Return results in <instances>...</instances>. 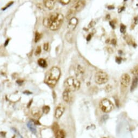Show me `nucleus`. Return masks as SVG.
<instances>
[{
  "label": "nucleus",
  "instance_id": "nucleus-10",
  "mask_svg": "<svg viewBox=\"0 0 138 138\" xmlns=\"http://www.w3.org/2000/svg\"><path fill=\"white\" fill-rule=\"evenodd\" d=\"M71 91L69 90L66 89L65 91H64L62 94V97L63 100H64L66 102L69 103L71 100Z\"/></svg>",
  "mask_w": 138,
  "mask_h": 138
},
{
  "label": "nucleus",
  "instance_id": "nucleus-11",
  "mask_svg": "<svg viewBox=\"0 0 138 138\" xmlns=\"http://www.w3.org/2000/svg\"><path fill=\"white\" fill-rule=\"evenodd\" d=\"M43 4L45 7L49 10H52L55 5V0H43Z\"/></svg>",
  "mask_w": 138,
  "mask_h": 138
},
{
  "label": "nucleus",
  "instance_id": "nucleus-31",
  "mask_svg": "<svg viewBox=\"0 0 138 138\" xmlns=\"http://www.w3.org/2000/svg\"><path fill=\"white\" fill-rule=\"evenodd\" d=\"M9 40H10L9 39H7V40H6L5 43V44H4V46H7V45L8 44L9 41Z\"/></svg>",
  "mask_w": 138,
  "mask_h": 138
},
{
  "label": "nucleus",
  "instance_id": "nucleus-28",
  "mask_svg": "<svg viewBox=\"0 0 138 138\" xmlns=\"http://www.w3.org/2000/svg\"><path fill=\"white\" fill-rule=\"evenodd\" d=\"M110 25L111 26V27L113 28V29H114L115 28V24L114 23L113 21H112V22H110Z\"/></svg>",
  "mask_w": 138,
  "mask_h": 138
},
{
  "label": "nucleus",
  "instance_id": "nucleus-3",
  "mask_svg": "<svg viewBox=\"0 0 138 138\" xmlns=\"http://www.w3.org/2000/svg\"><path fill=\"white\" fill-rule=\"evenodd\" d=\"M64 85L65 88L70 91H75L80 88V82L77 78L74 77H69L65 81Z\"/></svg>",
  "mask_w": 138,
  "mask_h": 138
},
{
  "label": "nucleus",
  "instance_id": "nucleus-25",
  "mask_svg": "<svg viewBox=\"0 0 138 138\" xmlns=\"http://www.w3.org/2000/svg\"><path fill=\"white\" fill-rule=\"evenodd\" d=\"M14 3V2H10V3H9L5 6V7L4 8H3V10H5V9H7L8 8H9V7H10V6L13 4Z\"/></svg>",
  "mask_w": 138,
  "mask_h": 138
},
{
  "label": "nucleus",
  "instance_id": "nucleus-6",
  "mask_svg": "<svg viewBox=\"0 0 138 138\" xmlns=\"http://www.w3.org/2000/svg\"><path fill=\"white\" fill-rule=\"evenodd\" d=\"M131 78L130 76L127 73H125L122 75L121 77V85L124 88H127L130 83Z\"/></svg>",
  "mask_w": 138,
  "mask_h": 138
},
{
  "label": "nucleus",
  "instance_id": "nucleus-14",
  "mask_svg": "<svg viewBox=\"0 0 138 138\" xmlns=\"http://www.w3.org/2000/svg\"><path fill=\"white\" fill-rule=\"evenodd\" d=\"M138 85V78L135 77L133 79L132 83L131 88V90L133 91L136 89Z\"/></svg>",
  "mask_w": 138,
  "mask_h": 138
},
{
  "label": "nucleus",
  "instance_id": "nucleus-22",
  "mask_svg": "<svg viewBox=\"0 0 138 138\" xmlns=\"http://www.w3.org/2000/svg\"><path fill=\"white\" fill-rule=\"evenodd\" d=\"M49 110H50V108L48 106H44L43 108V112L44 113L47 114L49 112Z\"/></svg>",
  "mask_w": 138,
  "mask_h": 138
},
{
  "label": "nucleus",
  "instance_id": "nucleus-17",
  "mask_svg": "<svg viewBox=\"0 0 138 138\" xmlns=\"http://www.w3.org/2000/svg\"><path fill=\"white\" fill-rule=\"evenodd\" d=\"M65 132L62 130H59L55 134L56 138H65Z\"/></svg>",
  "mask_w": 138,
  "mask_h": 138
},
{
  "label": "nucleus",
  "instance_id": "nucleus-9",
  "mask_svg": "<svg viewBox=\"0 0 138 138\" xmlns=\"http://www.w3.org/2000/svg\"><path fill=\"white\" fill-rule=\"evenodd\" d=\"M65 111V107L62 104H60L57 107L55 112V117L56 119H59L62 116Z\"/></svg>",
  "mask_w": 138,
  "mask_h": 138
},
{
  "label": "nucleus",
  "instance_id": "nucleus-27",
  "mask_svg": "<svg viewBox=\"0 0 138 138\" xmlns=\"http://www.w3.org/2000/svg\"><path fill=\"white\" fill-rule=\"evenodd\" d=\"M116 62L117 63H118L119 64H120L121 62V58L120 57H117L116 58Z\"/></svg>",
  "mask_w": 138,
  "mask_h": 138
},
{
  "label": "nucleus",
  "instance_id": "nucleus-19",
  "mask_svg": "<svg viewBox=\"0 0 138 138\" xmlns=\"http://www.w3.org/2000/svg\"><path fill=\"white\" fill-rule=\"evenodd\" d=\"M41 38V34L39 33L38 32H36L35 33V43H37L39 40H40Z\"/></svg>",
  "mask_w": 138,
  "mask_h": 138
},
{
  "label": "nucleus",
  "instance_id": "nucleus-33",
  "mask_svg": "<svg viewBox=\"0 0 138 138\" xmlns=\"http://www.w3.org/2000/svg\"><path fill=\"white\" fill-rule=\"evenodd\" d=\"M127 1V0H124V1Z\"/></svg>",
  "mask_w": 138,
  "mask_h": 138
},
{
  "label": "nucleus",
  "instance_id": "nucleus-26",
  "mask_svg": "<svg viewBox=\"0 0 138 138\" xmlns=\"http://www.w3.org/2000/svg\"><path fill=\"white\" fill-rule=\"evenodd\" d=\"M43 49L45 51H48V50L49 49V44L46 43L44 44V45H43Z\"/></svg>",
  "mask_w": 138,
  "mask_h": 138
},
{
  "label": "nucleus",
  "instance_id": "nucleus-12",
  "mask_svg": "<svg viewBox=\"0 0 138 138\" xmlns=\"http://www.w3.org/2000/svg\"><path fill=\"white\" fill-rule=\"evenodd\" d=\"M31 113L32 115L35 118H39L41 115V110L37 107L32 108L31 110Z\"/></svg>",
  "mask_w": 138,
  "mask_h": 138
},
{
  "label": "nucleus",
  "instance_id": "nucleus-13",
  "mask_svg": "<svg viewBox=\"0 0 138 138\" xmlns=\"http://www.w3.org/2000/svg\"><path fill=\"white\" fill-rule=\"evenodd\" d=\"M27 127L33 133H36V126L34 122H33L32 121H29L27 123Z\"/></svg>",
  "mask_w": 138,
  "mask_h": 138
},
{
  "label": "nucleus",
  "instance_id": "nucleus-21",
  "mask_svg": "<svg viewBox=\"0 0 138 138\" xmlns=\"http://www.w3.org/2000/svg\"><path fill=\"white\" fill-rule=\"evenodd\" d=\"M71 0H60V2L63 5H67L70 3Z\"/></svg>",
  "mask_w": 138,
  "mask_h": 138
},
{
  "label": "nucleus",
  "instance_id": "nucleus-20",
  "mask_svg": "<svg viewBox=\"0 0 138 138\" xmlns=\"http://www.w3.org/2000/svg\"><path fill=\"white\" fill-rule=\"evenodd\" d=\"M41 53V47L40 46H38L37 47L36 50V51H35V55L36 56H38L40 55Z\"/></svg>",
  "mask_w": 138,
  "mask_h": 138
},
{
  "label": "nucleus",
  "instance_id": "nucleus-8",
  "mask_svg": "<svg viewBox=\"0 0 138 138\" xmlns=\"http://www.w3.org/2000/svg\"><path fill=\"white\" fill-rule=\"evenodd\" d=\"M78 22H79V20H78V19L75 17H73L69 20V21L68 24L67 28L69 30L70 32L74 31V30L76 28Z\"/></svg>",
  "mask_w": 138,
  "mask_h": 138
},
{
  "label": "nucleus",
  "instance_id": "nucleus-1",
  "mask_svg": "<svg viewBox=\"0 0 138 138\" xmlns=\"http://www.w3.org/2000/svg\"><path fill=\"white\" fill-rule=\"evenodd\" d=\"M60 76V69L58 67H54L46 73L44 78V82L50 88H54L56 85L57 82H58Z\"/></svg>",
  "mask_w": 138,
  "mask_h": 138
},
{
  "label": "nucleus",
  "instance_id": "nucleus-30",
  "mask_svg": "<svg viewBox=\"0 0 138 138\" xmlns=\"http://www.w3.org/2000/svg\"><path fill=\"white\" fill-rule=\"evenodd\" d=\"M91 37H92L91 35V34H89V35H88V37H87V41H89V40H91Z\"/></svg>",
  "mask_w": 138,
  "mask_h": 138
},
{
  "label": "nucleus",
  "instance_id": "nucleus-23",
  "mask_svg": "<svg viewBox=\"0 0 138 138\" xmlns=\"http://www.w3.org/2000/svg\"><path fill=\"white\" fill-rule=\"evenodd\" d=\"M120 32L122 33H124L125 32V30H126V26L125 25H123V24H121V26H120Z\"/></svg>",
  "mask_w": 138,
  "mask_h": 138
},
{
  "label": "nucleus",
  "instance_id": "nucleus-15",
  "mask_svg": "<svg viewBox=\"0 0 138 138\" xmlns=\"http://www.w3.org/2000/svg\"><path fill=\"white\" fill-rule=\"evenodd\" d=\"M65 38H66V40L68 42L71 43L73 39V35L71 33V32H69L66 34V35Z\"/></svg>",
  "mask_w": 138,
  "mask_h": 138
},
{
  "label": "nucleus",
  "instance_id": "nucleus-18",
  "mask_svg": "<svg viewBox=\"0 0 138 138\" xmlns=\"http://www.w3.org/2000/svg\"><path fill=\"white\" fill-rule=\"evenodd\" d=\"M76 14L75 12L72 9H70L68 11V13L67 14V19L68 20H70L72 18L74 17V15Z\"/></svg>",
  "mask_w": 138,
  "mask_h": 138
},
{
  "label": "nucleus",
  "instance_id": "nucleus-7",
  "mask_svg": "<svg viewBox=\"0 0 138 138\" xmlns=\"http://www.w3.org/2000/svg\"><path fill=\"white\" fill-rule=\"evenodd\" d=\"M86 4V2L85 1L81 0V1H79L76 4H75L74 7L71 9L76 13L77 12H80V11H81L84 8V7H85Z\"/></svg>",
  "mask_w": 138,
  "mask_h": 138
},
{
  "label": "nucleus",
  "instance_id": "nucleus-24",
  "mask_svg": "<svg viewBox=\"0 0 138 138\" xmlns=\"http://www.w3.org/2000/svg\"><path fill=\"white\" fill-rule=\"evenodd\" d=\"M53 130H54V131H55L56 133L59 130L58 125H57L56 124H55L53 125Z\"/></svg>",
  "mask_w": 138,
  "mask_h": 138
},
{
  "label": "nucleus",
  "instance_id": "nucleus-2",
  "mask_svg": "<svg viewBox=\"0 0 138 138\" xmlns=\"http://www.w3.org/2000/svg\"><path fill=\"white\" fill-rule=\"evenodd\" d=\"M64 17L63 15L55 13L51 15L48 19V27L51 31H55L59 29L64 22Z\"/></svg>",
  "mask_w": 138,
  "mask_h": 138
},
{
  "label": "nucleus",
  "instance_id": "nucleus-4",
  "mask_svg": "<svg viewBox=\"0 0 138 138\" xmlns=\"http://www.w3.org/2000/svg\"><path fill=\"white\" fill-rule=\"evenodd\" d=\"M100 109L104 113H109L114 108V106L112 102L108 99H104L99 104Z\"/></svg>",
  "mask_w": 138,
  "mask_h": 138
},
{
  "label": "nucleus",
  "instance_id": "nucleus-34",
  "mask_svg": "<svg viewBox=\"0 0 138 138\" xmlns=\"http://www.w3.org/2000/svg\"></svg>",
  "mask_w": 138,
  "mask_h": 138
},
{
  "label": "nucleus",
  "instance_id": "nucleus-32",
  "mask_svg": "<svg viewBox=\"0 0 138 138\" xmlns=\"http://www.w3.org/2000/svg\"><path fill=\"white\" fill-rule=\"evenodd\" d=\"M124 7H122V8H121V10H120H120H119V13H121V11H122L123 10H124Z\"/></svg>",
  "mask_w": 138,
  "mask_h": 138
},
{
  "label": "nucleus",
  "instance_id": "nucleus-5",
  "mask_svg": "<svg viewBox=\"0 0 138 138\" xmlns=\"http://www.w3.org/2000/svg\"><path fill=\"white\" fill-rule=\"evenodd\" d=\"M95 81L98 84H104L108 81V76L103 71L98 72L95 76Z\"/></svg>",
  "mask_w": 138,
  "mask_h": 138
},
{
  "label": "nucleus",
  "instance_id": "nucleus-16",
  "mask_svg": "<svg viewBox=\"0 0 138 138\" xmlns=\"http://www.w3.org/2000/svg\"><path fill=\"white\" fill-rule=\"evenodd\" d=\"M38 65L40 66V67L42 68H46L47 66V62L45 59L43 58H40L38 60Z\"/></svg>",
  "mask_w": 138,
  "mask_h": 138
},
{
  "label": "nucleus",
  "instance_id": "nucleus-29",
  "mask_svg": "<svg viewBox=\"0 0 138 138\" xmlns=\"http://www.w3.org/2000/svg\"><path fill=\"white\" fill-rule=\"evenodd\" d=\"M111 43H112V44H113V45H116V41L114 39H112V41H111Z\"/></svg>",
  "mask_w": 138,
  "mask_h": 138
}]
</instances>
